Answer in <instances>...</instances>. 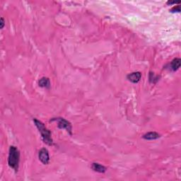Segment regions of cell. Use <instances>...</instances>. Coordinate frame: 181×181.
Returning a JSON list of instances; mask_svg holds the SVG:
<instances>
[{
  "instance_id": "5",
  "label": "cell",
  "mask_w": 181,
  "mask_h": 181,
  "mask_svg": "<svg viewBox=\"0 0 181 181\" xmlns=\"http://www.w3.org/2000/svg\"><path fill=\"white\" fill-rule=\"evenodd\" d=\"M141 78H142V73L139 71L130 73L127 76V79H128V81L133 84H137L141 80Z\"/></svg>"
},
{
  "instance_id": "6",
  "label": "cell",
  "mask_w": 181,
  "mask_h": 181,
  "mask_svg": "<svg viewBox=\"0 0 181 181\" xmlns=\"http://www.w3.org/2000/svg\"><path fill=\"white\" fill-rule=\"evenodd\" d=\"M180 62L181 60L180 58H175V59L172 60L171 63L169 64V70H171L172 71H177L180 67Z\"/></svg>"
},
{
  "instance_id": "4",
  "label": "cell",
  "mask_w": 181,
  "mask_h": 181,
  "mask_svg": "<svg viewBox=\"0 0 181 181\" xmlns=\"http://www.w3.org/2000/svg\"><path fill=\"white\" fill-rule=\"evenodd\" d=\"M38 158L39 160L44 165H47L49 164L50 161V156H49V152L48 149L45 148H42L39 151L38 153Z\"/></svg>"
},
{
  "instance_id": "12",
  "label": "cell",
  "mask_w": 181,
  "mask_h": 181,
  "mask_svg": "<svg viewBox=\"0 0 181 181\" xmlns=\"http://www.w3.org/2000/svg\"><path fill=\"white\" fill-rule=\"evenodd\" d=\"M4 26H5V21H4V18H1V21H0V28L3 29Z\"/></svg>"
},
{
  "instance_id": "9",
  "label": "cell",
  "mask_w": 181,
  "mask_h": 181,
  "mask_svg": "<svg viewBox=\"0 0 181 181\" xmlns=\"http://www.w3.org/2000/svg\"><path fill=\"white\" fill-rule=\"evenodd\" d=\"M38 85H39V86L42 87V88L50 89V79L47 77H42L39 80Z\"/></svg>"
},
{
  "instance_id": "3",
  "label": "cell",
  "mask_w": 181,
  "mask_h": 181,
  "mask_svg": "<svg viewBox=\"0 0 181 181\" xmlns=\"http://www.w3.org/2000/svg\"><path fill=\"white\" fill-rule=\"evenodd\" d=\"M50 121H57L58 124L57 126L60 129H65L70 135H72V127H71V125L70 122L64 119V118H52Z\"/></svg>"
},
{
  "instance_id": "1",
  "label": "cell",
  "mask_w": 181,
  "mask_h": 181,
  "mask_svg": "<svg viewBox=\"0 0 181 181\" xmlns=\"http://www.w3.org/2000/svg\"><path fill=\"white\" fill-rule=\"evenodd\" d=\"M20 162V151L16 147L11 146L9 153L8 164L11 168L14 169L15 172H17L19 167Z\"/></svg>"
},
{
  "instance_id": "10",
  "label": "cell",
  "mask_w": 181,
  "mask_h": 181,
  "mask_svg": "<svg viewBox=\"0 0 181 181\" xmlns=\"http://www.w3.org/2000/svg\"><path fill=\"white\" fill-rule=\"evenodd\" d=\"M160 77L155 75V74L153 72L149 73V81L151 84H156V82L158 81Z\"/></svg>"
},
{
  "instance_id": "7",
  "label": "cell",
  "mask_w": 181,
  "mask_h": 181,
  "mask_svg": "<svg viewBox=\"0 0 181 181\" xmlns=\"http://www.w3.org/2000/svg\"><path fill=\"white\" fill-rule=\"evenodd\" d=\"M142 137L143 139L146 140H155L160 138L161 135L158 133L156 132H148L143 135Z\"/></svg>"
},
{
  "instance_id": "13",
  "label": "cell",
  "mask_w": 181,
  "mask_h": 181,
  "mask_svg": "<svg viewBox=\"0 0 181 181\" xmlns=\"http://www.w3.org/2000/svg\"><path fill=\"white\" fill-rule=\"evenodd\" d=\"M180 1H168L167 2V4L168 5H173V4H180Z\"/></svg>"
},
{
  "instance_id": "2",
  "label": "cell",
  "mask_w": 181,
  "mask_h": 181,
  "mask_svg": "<svg viewBox=\"0 0 181 181\" xmlns=\"http://www.w3.org/2000/svg\"><path fill=\"white\" fill-rule=\"evenodd\" d=\"M33 122H34L35 125L36 126L41 134L42 141L49 146H52L53 144V140L52 137H51V132L46 128L42 122L36 119V118H33Z\"/></svg>"
},
{
  "instance_id": "11",
  "label": "cell",
  "mask_w": 181,
  "mask_h": 181,
  "mask_svg": "<svg viewBox=\"0 0 181 181\" xmlns=\"http://www.w3.org/2000/svg\"><path fill=\"white\" fill-rule=\"evenodd\" d=\"M170 12H172V13H175V12L179 13V12H180V5L173 6V7L172 8L171 10H170Z\"/></svg>"
},
{
  "instance_id": "8",
  "label": "cell",
  "mask_w": 181,
  "mask_h": 181,
  "mask_svg": "<svg viewBox=\"0 0 181 181\" xmlns=\"http://www.w3.org/2000/svg\"><path fill=\"white\" fill-rule=\"evenodd\" d=\"M91 168L95 172H98V173H105L107 170L106 167H105L100 164H98V163H93L92 165H91Z\"/></svg>"
}]
</instances>
